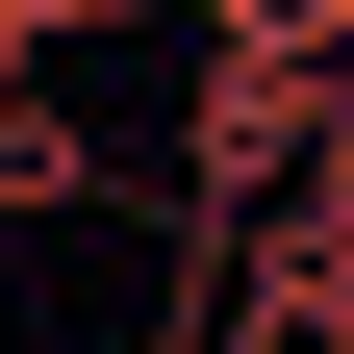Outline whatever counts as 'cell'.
Segmentation results:
<instances>
[{
	"mask_svg": "<svg viewBox=\"0 0 354 354\" xmlns=\"http://www.w3.org/2000/svg\"><path fill=\"white\" fill-rule=\"evenodd\" d=\"M304 177H329V76L304 51H203L177 76V228H279Z\"/></svg>",
	"mask_w": 354,
	"mask_h": 354,
	"instance_id": "obj_1",
	"label": "cell"
},
{
	"mask_svg": "<svg viewBox=\"0 0 354 354\" xmlns=\"http://www.w3.org/2000/svg\"><path fill=\"white\" fill-rule=\"evenodd\" d=\"M177 354H354V228H177Z\"/></svg>",
	"mask_w": 354,
	"mask_h": 354,
	"instance_id": "obj_2",
	"label": "cell"
},
{
	"mask_svg": "<svg viewBox=\"0 0 354 354\" xmlns=\"http://www.w3.org/2000/svg\"><path fill=\"white\" fill-rule=\"evenodd\" d=\"M127 177H102V127H76V76H26L0 102V228H102Z\"/></svg>",
	"mask_w": 354,
	"mask_h": 354,
	"instance_id": "obj_3",
	"label": "cell"
},
{
	"mask_svg": "<svg viewBox=\"0 0 354 354\" xmlns=\"http://www.w3.org/2000/svg\"><path fill=\"white\" fill-rule=\"evenodd\" d=\"M177 51H304V76H354V0H203Z\"/></svg>",
	"mask_w": 354,
	"mask_h": 354,
	"instance_id": "obj_4",
	"label": "cell"
},
{
	"mask_svg": "<svg viewBox=\"0 0 354 354\" xmlns=\"http://www.w3.org/2000/svg\"><path fill=\"white\" fill-rule=\"evenodd\" d=\"M304 228H354V76H329V177H304Z\"/></svg>",
	"mask_w": 354,
	"mask_h": 354,
	"instance_id": "obj_5",
	"label": "cell"
},
{
	"mask_svg": "<svg viewBox=\"0 0 354 354\" xmlns=\"http://www.w3.org/2000/svg\"><path fill=\"white\" fill-rule=\"evenodd\" d=\"M26 76H51V26H26V0H0V102H26Z\"/></svg>",
	"mask_w": 354,
	"mask_h": 354,
	"instance_id": "obj_6",
	"label": "cell"
}]
</instances>
